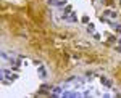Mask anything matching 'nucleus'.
Returning <instances> with one entry per match:
<instances>
[{"instance_id": "f257e3e1", "label": "nucleus", "mask_w": 121, "mask_h": 98, "mask_svg": "<svg viewBox=\"0 0 121 98\" xmlns=\"http://www.w3.org/2000/svg\"><path fill=\"white\" fill-rule=\"evenodd\" d=\"M37 72H39V76H40L42 79H47V69H45L44 64H39L37 66Z\"/></svg>"}, {"instance_id": "f03ea898", "label": "nucleus", "mask_w": 121, "mask_h": 98, "mask_svg": "<svg viewBox=\"0 0 121 98\" xmlns=\"http://www.w3.org/2000/svg\"><path fill=\"white\" fill-rule=\"evenodd\" d=\"M100 82H102L105 87H112V80H110V79H107L105 76H100Z\"/></svg>"}, {"instance_id": "7ed1b4c3", "label": "nucleus", "mask_w": 121, "mask_h": 98, "mask_svg": "<svg viewBox=\"0 0 121 98\" xmlns=\"http://www.w3.org/2000/svg\"><path fill=\"white\" fill-rule=\"evenodd\" d=\"M66 3H68V0H55L56 8H63V7H66Z\"/></svg>"}, {"instance_id": "20e7f679", "label": "nucleus", "mask_w": 121, "mask_h": 98, "mask_svg": "<svg viewBox=\"0 0 121 98\" xmlns=\"http://www.w3.org/2000/svg\"><path fill=\"white\" fill-rule=\"evenodd\" d=\"M87 31H89L91 34H94V32H95V24H94V23H87Z\"/></svg>"}, {"instance_id": "39448f33", "label": "nucleus", "mask_w": 121, "mask_h": 98, "mask_svg": "<svg viewBox=\"0 0 121 98\" xmlns=\"http://www.w3.org/2000/svg\"><path fill=\"white\" fill-rule=\"evenodd\" d=\"M118 18H120V15H118V11H113V10H112V13H110V19H115V21H116Z\"/></svg>"}, {"instance_id": "423d86ee", "label": "nucleus", "mask_w": 121, "mask_h": 98, "mask_svg": "<svg viewBox=\"0 0 121 98\" xmlns=\"http://www.w3.org/2000/svg\"><path fill=\"white\" fill-rule=\"evenodd\" d=\"M61 11H63V13H71V11H73V7H71V5H66Z\"/></svg>"}, {"instance_id": "0eeeda50", "label": "nucleus", "mask_w": 121, "mask_h": 98, "mask_svg": "<svg viewBox=\"0 0 121 98\" xmlns=\"http://www.w3.org/2000/svg\"><path fill=\"white\" fill-rule=\"evenodd\" d=\"M2 60H3V61H10V56H8V53L2 52Z\"/></svg>"}, {"instance_id": "6e6552de", "label": "nucleus", "mask_w": 121, "mask_h": 98, "mask_svg": "<svg viewBox=\"0 0 121 98\" xmlns=\"http://www.w3.org/2000/svg\"><path fill=\"white\" fill-rule=\"evenodd\" d=\"M69 15H71V19H73V23H78V15H76L74 11H71Z\"/></svg>"}, {"instance_id": "1a4fd4ad", "label": "nucleus", "mask_w": 121, "mask_h": 98, "mask_svg": "<svg viewBox=\"0 0 121 98\" xmlns=\"http://www.w3.org/2000/svg\"><path fill=\"white\" fill-rule=\"evenodd\" d=\"M110 13H112V10H105L103 11V18H110Z\"/></svg>"}, {"instance_id": "9d476101", "label": "nucleus", "mask_w": 121, "mask_h": 98, "mask_svg": "<svg viewBox=\"0 0 121 98\" xmlns=\"http://www.w3.org/2000/svg\"><path fill=\"white\" fill-rule=\"evenodd\" d=\"M92 37H94V39H95V40H100V34H99L97 31H95V32H94V34H92Z\"/></svg>"}, {"instance_id": "9b49d317", "label": "nucleus", "mask_w": 121, "mask_h": 98, "mask_svg": "<svg viewBox=\"0 0 121 98\" xmlns=\"http://www.w3.org/2000/svg\"><path fill=\"white\" fill-rule=\"evenodd\" d=\"M8 79H10V80H16V79H18V74H11Z\"/></svg>"}, {"instance_id": "f8f14e48", "label": "nucleus", "mask_w": 121, "mask_h": 98, "mask_svg": "<svg viewBox=\"0 0 121 98\" xmlns=\"http://www.w3.org/2000/svg\"><path fill=\"white\" fill-rule=\"evenodd\" d=\"M115 31H116V32H120V34H121V24H116V26H115Z\"/></svg>"}, {"instance_id": "ddd939ff", "label": "nucleus", "mask_w": 121, "mask_h": 98, "mask_svg": "<svg viewBox=\"0 0 121 98\" xmlns=\"http://www.w3.org/2000/svg\"><path fill=\"white\" fill-rule=\"evenodd\" d=\"M116 40V37L115 36H108V42H115Z\"/></svg>"}, {"instance_id": "4468645a", "label": "nucleus", "mask_w": 121, "mask_h": 98, "mask_svg": "<svg viewBox=\"0 0 121 98\" xmlns=\"http://www.w3.org/2000/svg\"><path fill=\"white\" fill-rule=\"evenodd\" d=\"M82 23H89V18L87 16H82Z\"/></svg>"}, {"instance_id": "2eb2a0df", "label": "nucleus", "mask_w": 121, "mask_h": 98, "mask_svg": "<svg viewBox=\"0 0 121 98\" xmlns=\"http://www.w3.org/2000/svg\"><path fill=\"white\" fill-rule=\"evenodd\" d=\"M115 50H116V52H120V53H121V45H118V47H115Z\"/></svg>"}, {"instance_id": "dca6fc26", "label": "nucleus", "mask_w": 121, "mask_h": 98, "mask_svg": "<svg viewBox=\"0 0 121 98\" xmlns=\"http://www.w3.org/2000/svg\"><path fill=\"white\" fill-rule=\"evenodd\" d=\"M120 5H121V0H120Z\"/></svg>"}]
</instances>
